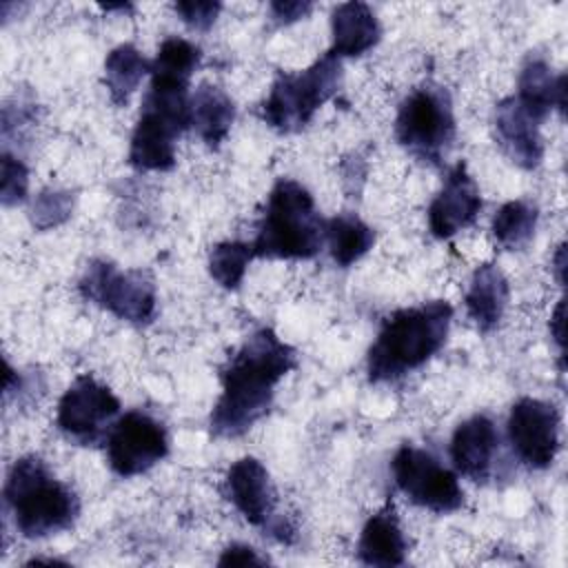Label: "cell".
Instances as JSON below:
<instances>
[{
    "label": "cell",
    "instance_id": "1",
    "mask_svg": "<svg viewBox=\"0 0 568 568\" xmlns=\"http://www.w3.org/2000/svg\"><path fill=\"white\" fill-rule=\"evenodd\" d=\"M295 366V351L271 328L255 331L222 371V395L211 413L215 437H240L271 408L277 382Z\"/></svg>",
    "mask_w": 568,
    "mask_h": 568
},
{
    "label": "cell",
    "instance_id": "2",
    "mask_svg": "<svg viewBox=\"0 0 568 568\" xmlns=\"http://www.w3.org/2000/svg\"><path fill=\"white\" fill-rule=\"evenodd\" d=\"M450 320L453 306L446 300L395 311L368 351V379L393 382L426 364L444 346Z\"/></svg>",
    "mask_w": 568,
    "mask_h": 568
},
{
    "label": "cell",
    "instance_id": "3",
    "mask_svg": "<svg viewBox=\"0 0 568 568\" xmlns=\"http://www.w3.org/2000/svg\"><path fill=\"white\" fill-rule=\"evenodd\" d=\"M4 501L16 528L29 539H42L73 526L80 501L75 493L36 457H20L4 481Z\"/></svg>",
    "mask_w": 568,
    "mask_h": 568
},
{
    "label": "cell",
    "instance_id": "4",
    "mask_svg": "<svg viewBox=\"0 0 568 568\" xmlns=\"http://www.w3.org/2000/svg\"><path fill=\"white\" fill-rule=\"evenodd\" d=\"M313 195L295 180H280L268 195L253 253L268 260H308L324 242Z\"/></svg>",
    "mask_w": 568,
    "mask_h": 568
},
{
    "label": "cell",
    "instance_id": "5",
    "mask_svg": "<svg viewBox=\"0 0 568 568\" xmlns=\"http://www.w3.org/2000/svg\"><path fill=\"white\" fill-rule=\"evenodd\" d=\"M342 82V62L331 51L297 73H280L262 106V118L280 133L311 122L315 111L333 98Z\"/></svg>",
    "mask_w": 568,
    "mask_h": 568
},
{
    "label": "cell",
    "instance_id": "6",
    "mask_svg": "<svg viewBox=\"0 0 568 568\" xmlns=\"http://www.w3.org/2000/svg\"><path fill=\"white\" fill-rule=\"evenodd\" d=\"M395 135L413 155L439 162L455 138L453 100L448 91L433 82L413 89L397 111Z\"/></svg>",
    "mask_w": 568,
    "mask_h": 568
},
{
    "label": "cell",
    "instance_id": "7",
    "mask_svg": "<svg viewBox=\"0 0 568 568\" xmlns=\"http://www.w3.org/2000/svg\"><path fill=\"white\" fill-rule=\"evenodd\" d=\"M80 293L131 324H146L155 313L153 277L146 271H120L106 260H93L87 266Z\"/></svg>",
    "mask_w": 568,
    "mask_h": 568
},
{
    "label": "cell",
    "instance_id": "8",
    "mask_svg": "<svg viewBox=\"0 0 568 568\" xmlns=\"http://www.w3.org/2000/svg\"><path fill=\"white\" fill-rule=\"evenodd\" d=\"M397 488L417 506L433 513H455L464 506V490L455 473L444 468L428 450L404 444L393 457Z\"/></svg>",
    "mask_w": 568,
    "mask_h": 568
},
{
    "label": "cell",
    "instance_id": "9",
    "mask_svg": "<svg viewBox=\"0 0 568 568\" xmlns=\"http://www.w3.org/2000/svg\"><path fill=\"white\" fill-rule=\"evenodd\" d=\"M169 453L164 426L149 413L129 410L106 435L109 466L120 477H133L153 468Z\"/></svg>",
    "mask_w": 568,
    "mask_h": 568
},
{
    "label": "cell",
    "instance_id": "10",
    "mask_svg": "<svg viewBox=\"0 0 568 568\" xmlns=\"http://www.w3.org/2000/svg\"><path fill=\"white\" fill-rule=\"evenodd\" d=\"M120 413V402L109 386L91 375H80L64 390L58 404L60 430L80 444H95L106 430L111 419Z\"/></svg>",
    "mask_w": 568,
    "mask_h": 568
},
{
    "label": "cell",
    "instance_id": "11",
    "mask_svg": "<svg viewBox=\"0 0 568 568\" xmlns=\"http://www.w3.org/2000/svg\"><path fill=\"white\" fill-rule=\"evenodd\" d=\"M559 410L535 397H521L508 415V439L515 455L530 468H548L559 450Z\"/></svg>",
    "mask_w": 568,
    "mask_h": 568
},
{
    "label": "cell",
    "instance_id": "12",
    "mask_svg": "<svg viewBox=\"0 0 568 568\" xmlns=\"http://www.w3.org/2000/svg\"><path fill=\"white\" fill-rule=\"evenodd\" d=\"M481 211V195L475 180L468 175L466 164L450 169L442 191L428 206L430 233L439 240L455 235L470 226Z\"/></svg>",
    "mask_w": 568,
    "mask_h": 568
},
{
    "label": "cell",
    "instance_id": "13",
    "mask_svg": "<svg viewBox=\"0 0 568 568\" xmlns=\"http://www.w3.org/2000/svg\"><path fill=\"white\" fill-rule=\"evenodd\" d=\"M224 490L231 504L242 513V517L253 524L268 528L275 497L271 488V479L262 462L255 457H242L237 459L224 477Z\"/></svg>",
    "mask_w": 568,
    "mask_h": 568
},
{
    "label": "cell",
    "instance_id": "14",
    "mask_svg": "<svg viewBox=\"0 0 568 568\" xmlns=\"http://www.w3.org/2000/svg\"><path fill=\"white\" fill-rule=\"evenodd\" d=\"M495 129L504 151L524 169H535L544 155L539 120L530 115L519 100L506 98L495 109Z\"/></svg>",
    "mask_w": 568,
    "mask_h": 568
},
{
    "label": "cell",
    "instance_id": "15",
    "mask_svg": "<svg viewBox=\"0 0 568 568\" xmlns=\"http://www.w3.org/2000/svg\"><path fill=\"white\" fill-rule=\"evenodd\" d=\"M497 444L499 435L493 419L486 415H473L455 428L450 459L462 475L473 481H484L490 473Z\"/></svg>",
    "mask_w": 568,
    "mask_h": 568
},
{
    "label": "cell",
    "instance_id": "16",
    "mask_svg": "<svg viewBox=\"0 0 568 568\" xmlns=\"http://www.w3.org/2000/svg\"><path fill=\"white\" fill-rule=\"evenodd\" d=\"M408 544L393 504L371 515L362 528L357 557L366 566H402Z\"/></svg>",
    "mask_w": 568,
    "mask_h": 568
},
{
    "label": "cell",
    "instance_id": "17",
    "mask_svg": "<svg viewBox=\"0 0 568 568\" xmlns=\"http://www.w3.org/2000/svg\"><path fill=\"white\" fill-rule=\"evenodd\" d=\"M333 47L331 53L342 58H355L364 55L368 49H373L379 42L382 29L371 11L368 4L364 2H342L333 11Z\"/></svg>",
    "mask_w": 568,
    "mask_h": 568
},
{
    "label": "cell",
    "instance_id": "18",
    "mask_svg": "<svg viewBox=\"0 0 568 568\" xmlns=\"http://www.w3.org/2000/svg\"><path fill=\"white\" fill-rule=\"evenodd\" d=\"M180 131L162 118L142 111L131 135L129 162L140 171H169L175 164Z\"/></svg>",
    "mask_w": 568,
    "mask_h": 568
},
{
    "label": "cell",
    "instance_id": "19",
    "mask_svg": "<svg viewBox=\"0 0 568 568\" xmlns=\"http://www.w3.org/2000/svg\"><path fill=\"white\" fill-rule=\"evenodd\" d=\"M466 313L481 333L493 331L508 304V282L495 264H481L466 291Z\"/></svg>",
    "mask_w": 568,
    "mask_h": 568
},
{
    "label": "cell",
    "instance_id": "20",
    "mask_svg": "<svg viewBox=\"0 0 568 568\" xmlns=\"http://www.w3.org/2000/svg\"><path fill=\"white\" fill-rule=\"evenodd\" d=\"M515 98L530 115L541 122L552 106H559L561 111L566 109V75L555 78L546 60L532 58L521 69Z\"/></svg>",
    "mask_w": 568,
    "mask_h": 568
},
{
    "label": "cell",
    "instance_id": "21",
    "mask_svg": "<svg viewBox=\"0 0 568 568\" xmlns=\"http://www.w3.org/2000/svg\"><path fill=\"white\" fill-rule=\"evenodd\" d=\"M233 118V100L215 84H202L191 98V126L213 149L226 138Z\"/></svg>",
    "mask_w": 568,
    "mask_h": 568
},
{
    "label": "cell",
    "instance_id": "22",
    "mask_svg": "<svg viewBox=\"0 0 568 568\" xmlns=\"http://www.w3.org/2000/svg\"><path fill=\"white\" fill-rule=\"evenodd\" d=\"M151 64L133 44L115 47L104 60V84L113 104H126L129 95L138 89Z\"/></svg>",
    "mask_w": 568,
    "mask_h": 568
},
{
    "label": "cell",
    "instance_id": "23",
    "mask_svg": "<svg viewBox=\"0 0 568 568\" xmlns=\"http://www.w3.org/2000/svg\"><path fill=\"white\" fill-rule=\"evenodd\" d=\"M324 235L328 237L331 255L339 266L357 262L375 242L373 229L355 213H339L326 222Z\"/></svg>",
    "mask_w": 568,
    "mask_h": 568
},
{
    "label": "cell",
    "instance_id": "24",
    "mask_svg": "<svg viewBox=\"0 0 568 568\" xmlns=\"http://www.w3.org/2000/svg\"><path fill=\"white\" fill-rule=\"evenodd\" d=\"M537 226V206L524 200L506 202L493 217V237L504 248H521L528 244Z\"/></svg>",
    "mask_w": 568,
    "mask_h": 568
},
{
    "label": "cell",
    "instance_id": "25",
    "mask_svg": "<svg viewBox=\"0 0 568 568\" xmlns=\"http://www.w3.org/2000/svg\"><path fill=\"white\" fill-rule=\"evenodd\" d=\"M255 257L253 244L246 242H220L209 255V273L224 288H237L244 280L246 266Z\"/></svg>",
    "mask_w": 568,
    "mask_h": 568
},
{
    "label": "cell",
    "instance_id": "26",
    "mask_svg": "<svg viewBox=\"0 0 568 568\" xmlns=\"http://www.w3.org/2000/svg\"><path fill=\"white\" fill-rule=\"evenodd\" d=\"M200 49L191 44L184 38H169L160 44V51L155 60L151 62L149 73H162V75H173V78H184L189 80L191 73L200 64Z\"/></svg>",
    "mask_w": 568,
    "mask_h": 568
},
{
    "label": "cell",
    "instance_id": "27",
    "mask_svg": "<svg viewBox=\"0 0 568 568\" xmlns=\"http://www.w3.org/2000/svg\"><path fill=\"white\" fill-rule=\"evenodd\" d=\"M73 209V197L67 191H42L31 204V224L40 231L62 224Z\"/></svg>",
    "mask_w": 568,
    "mask_h": 568
},
{
    "label": "cell",
    "instance_id": "28",
    "mask_svg": "<svg viewBox=\"0 0 568 568\" xmlns=\"http://www.w3.org/2000/svg\"><path fill=\"white\" fill-rule=\"evenodd\" d=\"M27 186H29L27 166L20 160H16L13 155L2 153V186H0L2 204L11 206V204L22 202L27 195Z\"/></svg>",
    "mask_w": 568,
    "mask_h": 568
},
{
    "label": "cell",
    "instance_id": "29",
    "mask_svg": "<svg viewBox=\"0 0 568 568\" xmlns=\"http://www.w3.org/2000/svg\"><path fill=\"white\" fill-rule=\"evenodd\" d=\"M222 4L220 2H211V0H184V2H175V11L180 13V18L197 31L209 29L217 13H220Z\"/></svg>",
    "mask_w": 568,
    "mask_h": 568
},
{
    "label": "cell",
    "instance_id": "30",
    "mask_svg": "<svg viewBox=\"0 0 568 568\" xmlns=\"http://www.w3.org/2000/svg\"><path fill=\"white\" fill-rule=\"evenodd\" d=\"M311 9H313V4L306 2V0H275V2H271V13L280 24L295 22V20L308 16Z\"/></svg>",
    "mask_w": 568,
    "mask_h": 568
},
{
    "label": "cell",
    "instance_id": "31",
    "mask_svg": "<svg viewBox=\"0 0 568 568\" xmlns=\"http://www.w3.org/2000/svg\"><path fill=\"white\" fill-rule=\"evenodd\" d=\"M217 566H264V559L251 546L233 544L222 552Z\"/></svg>",
    "mask_w": 568,
    "mask_h": 568
},
{
    "label": "cell",
    "instance_id": "32",
    "mask_svg": "<svg viewBox=\"0 0 568 568\" xmlns=\"http://www.w3.org/2000/svg\"><path fill=\"white\" fill-rule=\"evenodd\" d=\"M550 331H552V337H555L559 351L564 353V300H559V304H557V311L550 320Z\"/></svg>",
    "mask_w": 568,
    "mask_h": 568
},
{
    "label": "cell",
    "instance_id": "33",
    "mask_svg": "<svg viewBox=\"0 0 568 568\" xmlns=\"http://www.w3.org/2000/svg\"><path fill=\"white\" fill-rule=\"evenodd\" d=\"M566 246L561 244L559 246V251H557V257H555V268H557V277H559V282H564V264H566V260H564V255H566V251H564Z\"/></svg>",
    "mask_w": 568,
    "mask_h": 568
}]
</instances>
